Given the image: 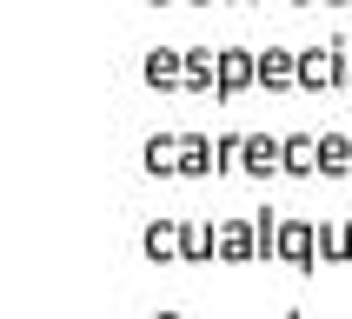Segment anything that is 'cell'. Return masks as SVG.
I'll list each match as a JSON object with an SVG mask.
<instances>
[{
  "label": "cell",
  "instance_id": "obj_1",
  "mask_svg": "<svg viewBox=\"0 0 352 319\" xmlns=\"http://www.w3.org/2000/svg\"><path fill=\"white\" fill-rule=\"evenodd\" d=\"M346 47H352V40H326V47H299V87H306V94L346 87Z\"/></svg>",
  "mask_w": 352,
  "mask_h": 319
},
{
  "label": "cell",
  "instance_id": "obj_2",
  "mask_svg": "<svg viewBox=\"0 0 352 319\" xmlns=\"http://www.w3.org/2000/svg\"><path fill=\"white\" fill-rule=\"evenodd\" d=\"M279 266H293V273H319V219H313V213H286Z\"/></svg>",
  "mask_w": 352,
  "mask_h": 319
},
{
  "label": "cell",
  "instance_id": "obj_3",
  "mask_svg": "<svg viewBox=\"0 0 352 319\" xmlns=\"http://www.w3.org/2000/svg\"><path fill=\"white\" fill-rule=\"evenodd\" d=\"M179 239H186V213H160L140 226V253L153 266H179Z\"/></svg>",
  "mask_w": 352,
  "mask_h": 319
},
{
  "label": "cell",
  "instance_id": "obj_4",
  "mask_svg": "<svg viewBox=\"0 0 352 319\" xmlns=\"http://www.w3.org/2000/svg\"><path fill=\"white\" fill-rule=\"evenodd\" d=\"M219 266H259L253 213H226V219H219Z\"/></svg>",
  "mask_w": 352,
  "mask_h": 319
},
{
  "label": "cell",
  "instance_id": "obj_5",
  "mask_svg": "<svg viewBox=\"0 0 352 319\" xmlns=\"http://www.w3.org/2000/svg\"><path fill=\"white\" fill-rule=\"evenodd\" d=\"M246 87H259V54L253 47H219V94L213 100H239Z\"/></svg>",
  "mask_w": 352,
  "mask_h": 319
},
{
  "label": "cell",
  "instance_id": "obj_6",
  "mask_svg": "<svg viewBox=\"0 0 352 319\" xmlns=\"http://www.w3.org/2000/svg\"><path fill=\"white\" fill-rule=\"evenodd\" d=\"M239 173H253V179L286 173V133H246V160H239Z\"/></svg>",
  "mask_w": 352,
  "mask_h": 319
},
{
  "label": "cell",
  "instance_id": "obj_7",
  "mask_svg": "<svg viewBox=\"0 0 352 319\" xmlns=\"http://www.w3.org/2000/svg\"><path fill=\"white\" fill-rule=\"evenodd\" d=\"M219 259V219L186 213V239H179V266H213Z\"/></svg>",
  "mask_w": 352,
  "mask_h": 319
},
{
  "label": "cell",
  "instance_id": "obj_8",
  "mask_svg": "<svg viewBox=\"0 0 352 319\" xmlns=\"http://www.w3.org/2000/svg\"><path fill=\"white\" fill-rule=\"evenodd\" d=\"M140 80L146 87H186V47H146Z\"/></svg>",
  "mask_w": 352,
  "mask_h": 319
},
{
  "label": "cell",
  "instance_id": "obj_9",
  "mask_svg": "<svg viewBox=\"0 0 352 319\" xmlns=\"http://www.w3.org/2000/svg\"><path fill=\"white\" fill-rule=\"evenodd\" d=\"M259 87H266V94L299 87V54L293 47H259Z\"/></svg>",
  "mask_w": 352,
  "mask_h": 319
},
{
  "label": "cell",
  "instance_id": "obj_10",
  "mask_svg": "<svg viewBox=\"0 0 352 319\" xmlns=\"http://www.w3.org/2000/svg\"><path fill=\"white\" fill-rule=\"evenodd\" d=\"M219 173V146L206 133H179V179H213Z\"/></svg>",
  "mask_w": 352,
  "mask_h": 319
},
{
  "label": "cell",
  "instance_id": "obj_11",
  "mask_svg": "<svg viewBox=\"0 0 352 319\" xmlns=\"http://www.w3.org/2000/svg\"><path fill=\"white\" fill-rule=\"evenodd\" d=\"M140 166L153 179H179V133H153L146 146H140Z\"/></svg>",
  "mask_w": 352,
  "mask_h": 319
},
{
  "label": "cell",
  "instance_id": "obj_12",
  "mask_svg": "<svg viewBox=\"0 0 352 319\" xmlns=\"http://www.w3.org/2000/svg\"><path fill=\"white\" fill-rule=\"evenodd\" d=\"M352 173V133H319V179H346Z\"/></svg>",
  "mask_w": 352,
  "mask_h": 319
},
{
  "label": "cell",
  "instance_id": "obj_13",
  "mask_svg": "<svg viewBox=\"0 0 352 319\" xmlns=\"http://www.w3.org/2000/svg\"><path fill=\"white\" fill-rule=\"evenodd\" d=\"M286 179H319V133H286Z\"/></svg>",
  "mask_w": 352,
  "mask_h": 319
},
{
  "label": "cell",
  "instance_id": "obj_14",
  "mask_svg": "<svg viewBox=\"0 0 352 319\" xmlns=\"http://www.w3.org/2000/svg\"><path fill=\"white\" fill-rule=\"evenodd\" d=\"M186 94H219V54L213 47H186Z\"/></svg>",
  "mask_w": 352,
  "mask_h": 319
},
{
  "label": "cell",
  "instance_id": "obj_15",
  "mask_svg": "<svg viewBox=\"0 0 352 319\" xmlns=\"http://www.w3.org/2000/svg\"><path fill=\"white\" fill-rule=\"evenodd\" d=\"M352 259V219H319V266H346Z\"/></svg>",
  "mask_w": 352,
  "mask_h": 319
},
{
  "label": "cell",
  "instance_id": "obj_16",
  "mask_svg": "<svg viewBox=\"0 0 352 319\" xmlns=\"http://www.w3.org/2000/svg\"><path fill=\"white\" fill-rule=\"evenodd\" d=\"M279 233H286V213L279 206H253V239H259V266L279 259Z\"/></svg>",
  "mask_w": 352,
  "mask_h": 319
},
{
  "label": "cell",
  "instance_id": "obj_17",
  "mask_svg": "<svg viewBox=\"0 0 352 319\" xmlns=\"http://www.w3.org/2000/svg\"><path fill=\"white\" fill-rule=\"evenodd\" d=\"M219 173H239V160H246V133H219Z\"/></svg>",
  "mask_w": 352,
  "mask_h": 319
},
{
  "label": "cell",
  "instance_id": "obj_18",
  "mask_svg": "<svg viewBox=\"0 0 352 319\" xmlns=\"http://www.w3.org/2000/svg\"><path fill=\"white\" fill-rule=\"evenodd\" d=\"M346 94H352V47H346Z\"/></svg>",
  "mask_w": 352,
  "mask_h": 319
},
{
  "label": "cell",
  "instance_id": "obj_19",
  "mask_svg": "<svg viewBox=\"0 0 352 319\" xmlns=\"http://www.w3.org/2000/svg\"><path fill=\"white\" fill-rule=\"evenodd\" d=\"M153 319H186V313H153Z\"/></svg>",
  "mask_w": 352,
  "mask_h": 319
},
{
  "label": "cell",
  "instance_id": "obj_20",
  "mask_svg": "<svg viewBox=\"0 0 352 319\" xmlns=\"http://www.w3.org/2000/svg\"><path fill=\"white\" fill-rule=\"evenodd\" d=\"M226 7H253V0H226Z\"/></svg>",
  "mask_w": 352,
  "mask_h": 319
},
{
  "label": "cell",
  "instance_id": "obj_21",
  "mask_svg": "<svg viewBox=\"0 0 352 319\" xmlns=\"http://www.w3.org/2000/svg\"><path fill=\"white\" fill-rule=\"evenodd\" d=\"M186 7H213V0H186Z\"/></svg>",
  "mask_w": 352,
  "mask_h": 319
},
{
  "label": "cell",
  "instance_id": "obj_22",
  "mask_svg": "<svg viewBox=\"0 0 352 319\" xmlns=\"http://www.w3.org/2000/svg\"><path fill=\"white\" fill-rule=\"evenodd\" d=\"M326 7H352V0H326Z\"/></svg>",
  "mask_w": 352,
  "mask_h": 319
},
{
  "label": "cell",
  "instance_id": "obj_23",
  "mask_svg": "<svg viewBox=\"0 0 352 319\" xmlns=\"http://www.w3.org/2000/svg\"><path fill=\"white\" fill-rule=\"evenodd\" d=\"M286 319H313V313H286Z\"/></svg>",
  "mask_w": 352,
  "mask_h": 319
},
{
  "label": "cell",
  "instance_id": "obj_24",
  "mask_svg": "<svg viewBox=\"0 0 352 319\" xmlns=\"http://www.w3.org/2000/svg\"><path fill=\"white\" fill-rule=\"evenodd\" d=\"M293 7H313V0H293Z\"/></svg>",
  "mask_w": 352,
  "mask_h": 319
}]
</instances>
